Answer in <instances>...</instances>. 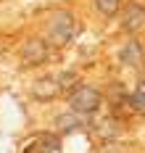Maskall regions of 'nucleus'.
Masks as SVG:
<instances>
[{
	"mask_svg": "<svg viewBox=\"0 0 145 153\" xmlns=\"http://www.w3.org/2000/svg\"><path fill=\"white\" fill-rule=\"evenodd\" d=\"M77 34V19L71 11H55L48 21V34H45V42L50 48H64L74 40Z\"/></svg>",
	"mask_w": 145,
	"mask_h": 153,
	"instance_id": "obj_1",
	"label": "nucleus"
},
{
	"mask_svg": "<svg viewBox=\"0 0 145 153\" xmlns=\"http://www.w3.org/2000/svg\"><path fill=\"white\" fill-rule=\"evenodd\" d=\"M100 100H103L100 90L90 87V85H77L74 90L69 92V108H71L74 114H82V116L95 114L98 106H100Z\"/></svg>",
	"mask_w": 145,
	"mask_h": 153,
	"instance_id": "obj_2",
	"label": "nucleus"
},
{
	"mask_svg": "<svg viewBox=\"0 0 145 153\" xmlns=\"http://www.w3.org/2000/svg\"><path fill=\"white\" fill-rule=\"evenodd\" d=\"M48 56H50V45L45 40H40V37H32V40H27L21 45V61H24V66H42L48 61Z\"/></svg>",
	"mask_w": 145,
	"mask_h": 153,
	"instance_id": "obj_3",
	"label": "nucleus"
},
{
	"mask_svg": "<svg viewBox=\"0 0 145 153\" xmlns=\"http://www.w3.org/2000/svg\"><path fill=\"white\" fill-rule=\"evenodd\" d=\"M121 29L129 32V34L145 29V5L129 3L127 8H124V13H121Z\"/></svg>",
	"mask_w": 145,
	"mask_h": 153,
	"instance_id": "obj_4",
	"label": "nucleus"
},
{
	"mask_svg": "<svg viewBox=\"0 0 145 153\" xmlns=\"http://www.w3.org/2000/svg\"><path fill=\"white\" fill-rule=\"evenodd\" d=\"M119 61L124 66H143L145 63V48L137 40H129L127 45L119 50Z\"/></svg>",
	"mask_w": 145,
	"mask_h": 153,
	"instance_id": "obj_5",
	"label": "nucleus"
},
{
	"mask_svg": "<svg viewBox=\"0 0 145 153\" xmlns=\"http://www.w3.org/2000/svg\"><path fill=\"white\" fill-rule=\"evenodd\" d=\"M84 116L82 114H74V111H64V114H58L55 116V132L58 135H69V132H77L84 127Z\"/></svg>",
	"mask_w": 145,
	"mask_h": 153,
	"instance_id": "obj_6",
	"label": "nucleus"
},
{
	"mask_svg": "<svg viewBox=\"0 0 145 153\" xmlns=\"http://www.w3.org/2000/svg\"><path fill=\"white\" fill-rule=\"evenodd\" d=\"M61 148V140H58V132H40L37 140L27 148V153H55Z\"/></svg>",
	"mask_w": 145,
	"mask_h": 153,
	"instance_id": "obj_7",
	"label": "nucleus"
},
{
	"mask_svg": "<svg viewBox=\"0 0 145 153\" xmlns=\"http://www.w3.org/2000/svg\"><path fill=\"white\" fill-rule=\"evenodd\" d=\"M58 92H61V87H58L55 76H42V79H37L32 85V95L37 100H53Z\"/></svg>",
	"mask_w": 145,
	"mask_h": 153,
	"instance_id": "obj_8",
	"label": "nucleus"
},
{
	"mask_svg": "<svg viewBox=\"0 0 145 153\" xmlns=\"http://www.w3.org/2000/svg\"><path fill=\"white\" fill-rule=\"evenodd\" d=\"M55 82H58V87L66 92H71L77 85H79V79H77V71L74 69H69V71H61V74L55 76Z\"/></svg>",
	"mask_w": 145,
	"mask_h": 153,
	"instance_id": "obj_9",
	"label": "nucleus"
},
{
	"mask_svg": "<svg viewBox=\"0 0 145 153\" xmlns=\"http://www.w3.org/2000/svg\"><path fill=\"white\" fill-rule=\"evenodd\" d=\"M119 5H121V0H95V8H98V13L108 16V19L119 13Z\"/></svg>",
	"mask_w": 145,
	"mask_h": 153,
	"instance_id": "obj_10",
	"label": "nucleus"
},
{
	"mask_svg": "<svg viewBox=\"0 0 145 153\" xmlns=\"http://www.w3.org/2000/svg\"><path fill=\"white\" fill-rule=\"evenodd\" d=\"M127 103L135 108V111H143L145 114V90H135L132 95H127Z\"/></svg>",
	"mask_w": 145,
	"mask_h": 153,
	"instance_id": "obj_11",
	"label": "nucleus"
},
{
	"mask_svg": "<svg viewBox=\"0 0 145 153\" xmlns=\"http://www.w3.org/2000/svg\"><path fill=\"white\" fill-rule=\"evenodd\" d=\"M100 135H103V137H119V127H116V124L113 122H106L103 124V127H100Z\"/></svg>",
	"mask_w": 145,
	"mask_h": 153,
	"instance_id": "obj_12",
	"label": "nucleus"
},
{
	"mask_svg": "<svg viewBox=\"0 0 145 153\" xmlns=\"http://www.w3.org/2000/svg\"><path fill=\"white\" fill-rule=\"evenodd\" d=\"M143 66H145V63H143Z\"/></svg>",
	"mask_w": 145,
	"mask_h": 153,
	"instance_id": "obj_13",
	"label": "nucleus"
}]
</instances>
